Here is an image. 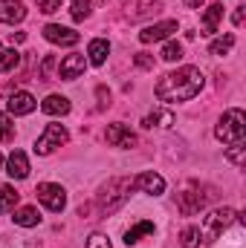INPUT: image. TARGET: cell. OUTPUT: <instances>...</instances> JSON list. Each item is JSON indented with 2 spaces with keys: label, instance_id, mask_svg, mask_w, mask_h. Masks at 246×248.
<instances>
[{
  "label": "cell",
  "instance_id": "6da1fadb",
  "mask_svg": "<svg viewBox=\"0 0 246 248\" xmlns=\"http://www.w3.org/2000/svg\"><path fill=\"white\" fill-rule=\"evenodd\" d=\"M200 90H203V72H200L197 66H180L177 72H165V75L157 81V87H154L157 98L165 101V104L188 101V98H194Z\"/></svg>",
  "mask_w": 246,
  "mask_h": 248
},
{
  "label": "cell",
  "instance_id": "7a4b0ae2",
  "mask_svg": "<svg viewBox=\"0 0 246 248\" xmlns=\"http://www.w3.org/2000/svg\"><path fill=\"white\" fill-rule=\"evenodd\" d=\"M133 187H136V182L130 176H113V179H107V185L102 187V193H99V211L102 214L119 211L127 202V196H130Z\"/></svg>",
  "mask_w": 246,
  "mask_h": 248
},
{
  "label": "cell",
  "instance_id": "3957f363",
  "mask_svg": "<svg viewBox=\"0 0 246 248\" xmlns=\"http://www.w3.org/2000/svg\"><path fill=\"white\" fill-rule=\"evenodd\" d=\"M214 136L223 141V144H235V141H244L246 136V116L244 110H229L223 113V119L214 127Z\"/></svg>",
  "mask_w": 246,
  "mask_h": 248
},
{
  "label": "cell",
  "instance_id": "277c9868",
  "mask_svg": "<svg viewBox=\"0 0 246 248\" xmlns=\"http://www.w3.org/2000/svg\"><path fill=\"white\" fill-rule=\"evenodd\" d=\"M238 219V214L232 211V208H217V211H211L209 217H206V225H203V231H200V237L206 240V243H214L232 222Z\"/></svg>",
  "mask_w": 246,
  "mask_h": 248
},
{
  "label": "cell",
  "instance_id": "5b68a950",
  "mask_svg": "<svg viewBox=\"0 0 246 248\" xmlns=\"http://www.w3.org/2000/svg\"><path fill=\"white\" fill-rule=\"evenodd\" d=\"M67 130H64V124H47V130L38 136V141H35V153L38 156H50L55 147H61L67 144Z\"/></svg>",
  "mask_w": 246,
  "mask_h": 248
},
{
  "label": "cell",
  "instance_id": "8992f818",
  "mask_svg": "<svg viewBox=\"0 0 246 248\" xmlns=\"http://www.w3.org/2000/svg\"><path fill=\"white\" fill-rule=\"evenodd\" d=\"M38 202L44 205V208H50L53 214H61L64 208H67V190L61 185H53V182H44V185H38Z\"/></svg>",
  "mask_w": 246,
  "mask_h": 248
},
{
  "label": "cell",
  "instance_id": "52a82bcc",
  "mask_svg": "<svg viewBox=\"0 0 246 248\" xmlns=\"http://www.w3.org/2000/svg\"><path fill=\"white\" fill-rule=\"evenodd\" d=\"M84 69H87V58H84V55H78V52L67 55V58L58 63V75H61L64 81H75V78H81V75H84Z\"/></svg>",
  "mask_w": 246,
  "mask_h": 248
},
{
  "label": "cell",
  "instance_id": "ba28073f",
  "mask_svg": "<svg viewBox=\"0 0 246 248\" xmlns=\"http://www.w3.org/2000/svg\"><path fill=\"white\" fill-rule=\"evenodd\" d=\"M171 32H177V20H162V23H154V26H145L139 32V41L142 44H154V41H165Z\"/></svg>",
  "mask_w": 246,
  "mask_h": 248
},
{
  "label": "cell",
  "instance_id": "9c48e42d",
  "mask_svg": "<svg viewBox=\"0 0 246 248\" xmlns=\"http://www.w3.org/2000/svg\"><path fill=\"white\" fill-rule=\"evenodd\" d=\"M44 38L50 44H61V46H75L78 44V32L67 29V26H58V23H50L44 26Z\"/></svg>",
  "mask_w": 246,
  "mask_h": 248
},
{
  "label": "cell",
  "instance_id": "30bf717a",
  "mask_svg": "<svg viewBox=\"0 0 246 248\" xmlns=\"http://www.w3.org/2000/svg\"><path fill=\"white\" fill-rule=\"evenodd\" d=\"M6 107H9V113H12V116H29V113L38 107V101H35L29 93H23V90H20V93H12V95H9Z\"/></svg>",
  "mask_w": 246,
  "mask_h": 248
},
{
  "label": "cell",
  "instance_id": "8fae6325",
  "mask_svg": "<svg viewBox=\"0 0 246 248\" xmlns=\"http://www.w3.org/2000/svg\"><path fill=\"white\" fill-rule=\"evenodd\" d=\"M105 136H107V144H113V147H133L136 144V136L130 133V127L127 124H119V122L110 124Z\"/></svg>",
  "mask_w": 246,
  "mask_h": 248
},
{
  "label": "cell",
  "instance_id": "7c38bea8",
  "mask_svg": "<svg viewBox=\"0 0 246 248\" xmlns=\"http://www.w3.org/2000/svg\"><path fill=\"white\" fill-rule=\"evenodd\" d=\"M6 173L12 179H26L29 176V159L23 150H12V156L6 159Z\"/></svg>",
  "mask_w": 246,
  "mask_h": 248
},
{
  "label": "cell",
  "instance_id": "4fadbf2b",
  "mask_svg": "<svg viewBox=\"0 0 246 248\" xmlns=\"http://www.w3.org/2000/svg\"><path fill=\"white\" fill-rule=\"evenodd\" d=\"M133 182H136V187H139L142 193H151V196H159V193L165 190V179H162L159 173H154V170H148V173H139Z\"/></svg>",
  "mask_w": 246,
  "mask_h": 248
},
{
  "label": "cell",
  "instance_id": "5bb4252c",
  "mask_svg": "<svg viewBox=\"0 0 246 248\" xmlns=\"http://www.w3.org/2000/svg\"><path fill=\"white\" fill-rule=\"evenodd\" d=\"M26 17V6L20 0H0V23H20Z\"/></svg>",
  "mask_w": 246,
  "mask_h": 248
},
{
  "label": "cell",
  "instance_id": "9a60e30c",
  "mask_svg": "<svg viewBox=\"0 0 246 248\" xmlns=\"http://www.w3.org/2000/svg\"><path fill=\"white\" fill-rule=\"evenodd\" d=\"M203 205H206V196H200V193H194V190H183V193H177V208L183 211L185 217H194Z\"/></svg>",
  "mask_w": 246,
  "mask_h": 248
},
{
  "label": "cell",
  "instance_id": "2e32d148",
  "mask_svg": "<svg viewBox=\"0 0 246 248\" xmlns=\"http://www.w3.org/2000/svg\"><path fill=\"white\" fill-rule=\"evenodd\" d=\"M223 20V3H211L203 15V35H214Z\"/></svg>",
  "mask_w": 246,
  "mask_h": 248
},
{
  "label": "cell",
  "instance_id": "e0dca14e",
  "mask_svg": "<svg viewBox=\"0 0 246 248\" xmlns=\"http://www.w3.org/2000/svg\"><path fill=\"white\" fill-rule=\"evenodd\" d=\"M41 110L47 116H67L70 113V98H64V95H47L44 104H41Z\"/></svg>",
  "mask_w": 246,
  "mask_h": 248
},
{
  "label": "cell",
  "instance_id": "ac0fdd59",
  "mask_svg": "<svg viewBox=\"0 0 246 248\" xmlns=\"http://www.w3.org/2000/svg\"><path fill=\"white\" fill-rule=\"evenodd\" d=\"M87 55H90V63L102 66V63L107 61V55H110V44H107V41H102V38H96V41H90Z\"/></svg>",
  "mask_w": 246,
  "mask_h": 248
},
{
  "label": "cell",
  "instance_id": "d6986e66",
  "mask_svg": "<svg viewBox=\"0 0 246 248\" xmlns=\"http://www.w3.org/2000/svg\"><path fill=\"white\" fill-rule=\"evenodd\" d=\"M151 234H154V222L142 219V222H136L133 228H127V234H124V246H136L142 237H151Z\"/></svg>",
  "mask_w": 246,
  "mask_h": 248
},
{
  "label": "cell",
  "instance_id": "ffe728a7",
  "mask_svg": "<svg viewBox=\"0 0 246 248\" xmlns=\"http://www.w3.org/2000/svg\"><path fill=\"white\" fill-rule=\"evenodd\" d=\"M12 219H15V225H23V228H32V225H38V222H41V214H38L35 208H29V205H26V208H18Z\"/></svg>",
  "mask_w": 246,
  "mask_h": 248
},
{
  "label": "cell",
  "instance_id": "44dd1931",
  "mask_svg": "<svg viewBox=\"0 0 246 248\" xmlns=\"http://www.w3.org/2000/svg\"><path fill=\"white\" fill-rule=\"evenodd\" d=\"M18 199H20V193H18L12 185H0V214H9V211H15Z\"/></svg>",
  "mask_w": 246,
  "mask_h": 248
},
{
  "label": "cell",
  "instance_id": "7402d4cb",
  "mask_svg": "<svg viewBox=\"0 0 246 248\" xmlns=\"http://www.w3.org/2000/svg\"><path fill=\"white\" fill-rule=\"evenodd\" d=\"M171 124H174V113L171 110H157V113L145 116L142 127H171Z\"/></svg>",
  "mask_w": 246,
  "mask_h": 248
},
{
  "label": "cell",
  "instance_id": "603a6c76",
  "mask_svg": "<svg viewBox=\"0 0 246 248\" xmlns=\"http://www.w3.org/2000/svg\"><path fill=\"white\" fill-rule=\"evenodd\" d=\"M235 46V35H223V38H217V41H211V46H209V52L211 55H226L229 49Z\"/></svg>",
  "mask_w": 246,
  "mask_h": 248
},
{
  "label": "cell",
  "instance_id": "cb8c5ba5",
  "mask_svg": "<svg viewBox=\"0 0 246 248\" xmlns=\"http://www.w3.org/2000/svg\"><path fill=\"white\" fill-rule=\"evenodd\" d=\"M18 63H20V52H18V49H6V52H0V69H3V72H12Z\"/></svg>",
  "mask_w": 246,
  "mask_h": 248
},
{
  "label": "cell",
  "instance_id": "d4e9b609",
  "mask_svg": "<svg viewBox=\"0 0 246 248\" xmlns=\"http://www.w3.org/2000/svg\"><path fill=\"white\" fill-rule=\"evenodd\" d=\"M183 58V44H177V41H168L165 46H162V61L174 63Z\"/></svg>",
  "mask_w": 246,
  "mask_h": 248
},
{
  "label": "cell",
  "instance_id": "484cf974",
  "mask_svg": "<svg viewBox=\"0 0 246 248\" xmlns=\"http://www.w3.org/2000/svg\"><path fill=\"white\" fill-rule=\"evenodd\" d=\"M226 159L232 162V165H244V159H246V147H244V141H235V144H229V150H226Z\"/></svg>",
  "mask_w": 246,
  "mask_h": 248
},
{
  "label": "cell",
  "instance_id": "4316f807",
  "mask_svg": "<svg viewBox=\"0 0 246 248\" xmlns=\"http://www.w3.org/2000/svg\"><path fill=\"white\" fill-rule=\"evenodd\" d=\"M90 0H72V6H70V15H72V20H84V17H90Z\"/></svg>",
  "mask_w": 246,
  "mask_h": 248
},
{
  "label": "cell",
  "instance_id": "83f0119b",
  "mask_svg": "<svg viewBox=\"0 0 246 248\" xmlns=\"http://www.w3.org/2000/svg\"><path fill=\"white\" fill-rule=\"evenodd\" d=\"M180 240H183V248H200V240H203V237H200V228L188 225V228L183 231V237H180Z\"/></svg>",
  "mask_w": 246,
  "mask_h": 248
},
{
  "label": "cell",
  "instance_id": "f1b7e54d",
  "mask_svg": "<svg viewBox=\"0 0 246 248\" xmlns=\"http://www.w3.org/2000/svg\"><path fill=\"white\" fill-rule=\"evenodd\" d=\"M15 139V124L6 113H0V141H12Z\"/></svg>",
  "mask_w": 246,
  "mask_h": 248
},
{
  "label": "cell",
  "instance_id": "f546056e",
  "mask_svg": "<svg viewBox=\"0 0 246 248\" xmlns=\"http://www.w3.org/2000/svg\"><path fill=\"white\" fill-rule=\"evenodd\" d=\"M87 248H113V246H110V240L105 234H90L87 237Z\"/></svg>",
  "mask_w": 246,
  "mask_h": 248
},
{
  "label": "cell",
  "instance_id": "4dcf8cb0",
  "mask_svg": "<svg viewBox=\"0 0 246 248\" xmlns=\"http://www.w3.org/2000/svg\"><path fill=\"white\" fill-rule=\"evenodd\" d=\"M38 9H41L44 15H53V12L61 9V0H38Z\"/></svg>",
  "mask_w": 246,
  "mask_h": 248
},
{
  "label": "cell",
  "instance_id": "1f68e13d",
  "mask_svg": "<svg viewBox=\"0 0 246 248\" xmlns=\"http://www.w3.org/2000/svg\"><path fill=\"white\" fill-rule=\"evenodd\" d=\"M133 61H136V66H139V69H151V66H154V58H151V55H145V52L133 55Z\"/></svg>",
  "mask_w": 246,
  "mask_h": 248
},
{
  "label": "cell",
  "instance_id": "d6a6232c",
  "mask_svg": "<svg viewBox=\"0 0 246 248\" xmlns=\"http://www.w3.org/2000/svg\"><path fill=\"white\" fill-rule=\"evenodd\" d=\"M53 69H55V58H47L44 66H41V75H44V78H50V75H53Z\"/></svg>",
  "mask_w": 246,
  "mask_h": 248
},
{
  "label": "cell",
  "instance_id": "836d02e7",
  "mask_svg": "<svg viewBox=\"0 0 246 248\" xmlns=\"http://www.w3.org/2000/svg\"><path fill=\"white\" fill-rule=\"evenodd\" d=\"M232 20H235V26H244V9H238V12L232 15Z\"/></svg>",
  "mask_w": 246,
  "mask_h": 248
},
{
  "label": "cell",
  "instance_id": "e575fe53",
  "mask_svg": "<svg viewBox=\"0 0 246 248\" xmlns=\"http://www.w3.org/2000/svg\"><path fill=\"white\" fill-rule=\"evenodd\" d=\"M203 3H206V0H185V6H188V9H200Z\"/></svg>",
  "mask_w": 246,
  "mask_h": 248
},
{
  "label": "cell",
  "instance_id": "d590c367",
  "mask_svg": "<svg viewBox=\"0 0 246 248\" xmlns=\"http://www.w3.org/2000/svg\"><path fill=\"white\" fill-rule=\"evenodd\" d=\"M12 41L20 44V41H26V35H23V32H12Z\"/></svg>",
  "mask_w": 246,
  "mask_h": 248
},
{
  "label": "cell",
  "instance_id": "8d00e7d4",
  "mask_svg": "<svg viewBox=\"0 0 246 248\" xmlns=\"http://www.w3.org/2000/svg\"><path fill=\"white\" fill-rule=\"evenodd\" d=\"M0 168H3V156H0Z\"/></svg>",
  "mask_w": 246,
  "mask_h": 248
}]
</instances>
